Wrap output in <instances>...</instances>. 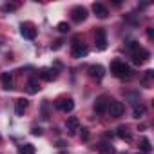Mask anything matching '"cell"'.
<instances>
[{
    "label": "cell",
    "instance_id": "obj_29",
    "mask_svg": "<svg viewBox=\"0 0 154 154\" xmlns=\"http://www.w3.org/2000/svg\"><path fill=\"white\" fill-rule=\"evenodd\" d=\"M147 36H149V38H154V31H152V29H150V27H149V29H147Z\"/></svg>",
    "mask_w": 154,
    "mask_h": 154
},
{
    "label": "cell",
    "instance_id": "obj_12",
    "mask_svg": "<svg viewBox=\"0 0 154 154\" xmlns=\"http://www.w3.org/2000/svg\"><path fill=\"white\" fill-rule=\"evenodd\" d=\"M65 127H67L69 134H74L76 131L80 129V122H78V118H76V116H69L67 122H65Z\"/></svg>",
    "mask_w": 154,
    "mask_h": 154
},
{
    "label": "cell",
    "instance_id": "obj_18",
    "mask_svg": "<svg viewBox=\"0 0 154 154\" xmlns=\"http://www.w3.org/2000/svg\"><path fill=\"white\" fill-rule=\"evenodd\" d=\"M118 138L131 141V132H129V129H127L125 125H120V127H118Z\"/></svg>",
    "mask_w": 154,
    "mask_h": 154
},
{
    "label": "cell",
    "instance_id": "obj_20",
    "mask_svg": "<svg viewBox=\"0 0 154 154\" xmlns=\"http://www.w3.org/2000/svg\"><path fill=\"white\" fill-rule=\"evenodd\" d=\"M140 149H141L143 152H150V141H149L147 138H141V140H140Z\"/></svg>",
    "mask_w": 154,
    "mask_h": 154
},
{
    "label": "cell",
    "instance_id": "obj_23",
    "mask_svg": "<svg viewBox=\"0 0 154 154\" xmlns=\"http://www.w3.org/2000/svg\"><path fill=\"white\" fill-rule=\"evenodd\" d=\"M56 29H58L60 33H67V31H69L71 27H69V24H67V22H60V24L56 26Z\"/></svg>",
    "mask_w": 154,
    "mask_h": 154
},
{
    "label": "cell",
    "instance_id": "obj_8",
    "mask_svg": "<svg viewBox=\"0 0 154 154\" xmlns=\"http://www.w3.org/2000/svg\"><path fill=\"white\" fill-rule=\"evenodd\" d=\"M56 109H60V111H63V112H71V111L74 109L72 98H60V100H56Z\"/></svg>",
    "mask_w": 154,
    "mask_h": 154
},
{
    "label": "cell",
    "instance_id": "obj_19",
    "mask_svg": "<svg viewBox=\"0 0 154 154\" xmlns=\"http://www.w3.org/2000/svg\"><path fill=\"white\" fill-rule=\"evenodd\" d=\"M38 89H40V87H38V82H36V80H29V82H27V93H29V94L38 93Z\"/></svg>",
    "mask_w": 154,
    "mask_h": 154
},
{
    "label": "cell",
    "instance_id": "obj_1",
    "mask_svg": "<svg viewBox=\"0 0 154 154\" xmlns=\"http://www.w3.org/2000/svg\"><path fill=\"white\" fill-rule=\"evenodd\" d=\"M111 72L116 76V78H131V74H132V71H131V67L125 63V62H120V60H114L112 63H111Z\"/></svg>",
    "mask_w": 154,
    "mask_h": 154
},
{
    "label": "cell",
    "instance_id": "obj_15",
    "mask_svg": "<svg viewBox=\"0 0 154 154\" xmlns=\"http://www.w3.org/2000/svg\"><path fill=\"white\" fill-rule=\"evenodd\" d=\"M27 105H29V102L26 100V98H18L17 100V103H15V112L20 116V114H24L26 112V109H27Z\"/></svg>",
    "mask_w": 154,
    "mask_h": 154
},
{
    "label": "cell",
    "instance_id": "obj_10",
    "mask_svg": "<svg viewBox=\"0 0 154 154\" xmlns=\"http://www.w3.org/2000/svg\"><path fill=\"white\" fill-rule=\"evenodd\" d=\"M71 15H72V20H74V22H84V20L87 18V11H85V8H82V6L72 8Z\"/></svg>",
    "mask_w": 154,
    "mask_h": 154
},
{
    "label": "cell",
    "instance_id": "obj_28",
    "mask_svg": "<svg viewBox=\"0 0 154 154\" xmlns=\"http://www.w3.org/2000/svg\"><path fill=\"white\" fill-rule=\"evenodd\" d=\"M33 134H35V136H40V134H42V129H40V127H35V129H33Z\"/></svg>",
    "mask_w": 154,
    "mask_h": 154
},
{
    "label": "cell",
    "instance_id": "obj_2",
    "mask_svg": "<svg viewBox=\"0 0 154 154\" xmlns=\"http://www.w3.org/2000/svg\"><path fill=\"white\" fill-rule=\"evenodd\" d=\"M107 112L112 116V118H120L123 112H125V105L118 100H111L109 105H107Z\"/></svg>",
    "mask_w": 154,
    "mask_h": 154
},
{
    "label": "cell",
    "instance_id": "obj_14",
    "mask_svg": "<svg viewBox=\"0 0 154 154\" xmlns=\"http://www.w3.org/2000/svg\"><path fill=\"white\" fill-rule=\"evenodd\" d=\"M93 11H94V15L98 17V18H105L109 13H107V8L103 6V4H100V2H96V4H93Z\"/></svg>",
    "mask_w": 154,
    "mask_h": 154
},
{
    "label": "cell",
    "instance_id": "obj_3",
    "mask_svg": "<svg viewBox=\"0 0 154 154\" xmlns=\"http://www.w3.org/2000/svg\"><path fill=\"white\" fill-rule=\"evenodd\" d=\"M87 53H89V49H87V45H85L84 42H80V40H74V42H72L71 54H72L74 58H82V56H85Z\"/></svg>",
    "mask_w": 154,
    "mask_h": 154
},
{
    "label": "cell",
    "instance_id": "obj_22",
    "mask_svg": "<svg viewBox=\"0 0 154 154\" xmlns=\"http://www.w3.org/2000/svg\"><path fill=\"white\" fill-rule=\"evenodd\" d=\"M127 49H129V51H132V53H136V51L140 49V44H138V42H134V40H131V42H127Z\"/></svg>",
    "mask_w": 154,
    "mask_h": 154
},
{
    "label": "cell",
    "instance_id": "obj_24",
    "mask_svg": "<svg viewBox=\"0 0 154 154\" xmlns=\"http://www.w3.org/2000/svg\"><path fill=\"white\" fill-rule=\"evenodd\" d=\"M143 112H145V107H143V105H136V107H134V118H140Z\"/></svg>",
    "mask_w": 154,
    "mask_h": 154
},
{
    "label": "cell",
    "instance_id": "obj_17",
    "mask_svg": "<svg viewBox=\"0 0 154 154\" xmlns=\"http://www.w3.org/2000/svg\"><path fill=\"white\" fill-rule=\"evenodd\" d=\"M35 152H36V149L31 143H26V145H20L18 147V154H35Z\"/></svg>",
    "mask_w": 154,
    "mask_h": 154
},
{
    "label": "cell",
    "instance_id": "obj_11",
    "mask_svg": "<svg viewBox=\"0 0 154 154\" xmlns=\"http://www.w3.org/2000/svg\"><path fill=\"white\" fill-rule=\"evenodd\" d=\"M107 105H109L107 96H100V98L94 102V112H96V114H103V112L107 111Z\"/></svg>",
    "mask_w": 154,
    "mask_h": 154
},
{
    "label": "cell",
    "instance_id": "obj_13",
    "mask_svg": "<svg viewBox=\"0 0 154 154\" xmlns=\"http://www.w3.org/2000/svg\"><path fill=\"white\" fill-rule=\"evenodd\" d=\"M0 82H2V87H4L6 91L13 89V78H11L9 72H2V74H0Z\"/></svg>",
    "mask_w": 154,
    "mask_h": 154
},
{
    "label": "cell",
    "instance_id": "obj_16",
    "mask_svg": "<svg viewBox=\"0 0 154 154\" xmlns=\"http://www.w3.org/2000/svg\"><path fill=\"white\" fill-rule=\"evenodd\" d=\"M98 152H100V154H114V147H112V143H109V141H102V143L98 145Z\"/></svg>",
    "mask_w": 154,
    "mask_h": 154
},
{
    "label": "cell",
    "instance_id": "obj_26",
    "mask_svg": "<svg viewBox=\"0 0 154 154\" xmlns=\"http://www.w3.org/2000/svg\"><path fill=\"white\" fill-rule=\"evenodd\" d=\"M62 44H63V40H56V42L51 45V49H54V51H56V49H60V47H62Z\"/></svg>",
    "mask_w": 154,
    "mask_h": 154
},
{
    "label": "cell",
    "instance_id": "obj_25",
    "mask_svg": "<svg viewBox=\"0 0 154 154\" xmlns=\"http://www.w3.org/2000/svg\"><path fill=\"white\" fill-rule=\"evenodd\" d=\"M15 9H17L15 4H6V6H2V11H6V13H8V11H15Z\"/></svg>",
    "mask_w": 154,
    "mask_h": 154
},
{
    "label": "cell",
    "instance_id": "obj_5",
    "mask_svg": "<svg viewBox=\"0 0 154 154\" xmlns=\"http://www.w3.org/2000/svg\"><path fill=\"white\" fill-rule=\"evenodd\" d=\"M94 38H96V47H98L100 51L107 49V35H105V29L98 27L96 33H94Z\"/></svg>",
    "mask_w": 154,
    "mask_h": 154
},
{
    "label": "cell",
    "instance_id": "obj_9",
    "mask_svg": "<svg viewBox=\"0 0 154 154\" xmlns=\"http://www.w3.org/2000/svg\"><path fill=\"white\" fill-rule=\"evenodd\" d=\"M149 56H150V53L147 51V49H138L136 53H132V62L136 63V65H140V63H143V62H147L149 60Z\"/></svg>",
    "mask_w": 154,
    "mask_h": 154
},
{
    "label": "cell",
    "instance_id": "obj_7",
    "mask_svg": "<svg viewBox=\"0 0 154 154\" xmlns=\"http://www.w3.org/2000/svg\"><path fill=\"white\" fill-rule=\"evenodd\" d=\"M38 76H40L42 80H45V82H53V80H56L58 72H56V69L44 67V69H40V71H38Z\"/></svg>",
    "mask_w": 154,
    "mask_h": 154
},
{
    "label": "cell",
    "instance_id": "obj_6",
    "mask_svg": "<svg viewBox=\"0 0 154 154\" xmlns=\"http://www.w3.org/2000/svg\"><path fill=\"white\" fill-rule=\"evenodd\" d=\"M87 71H89V76H91L93 80H96V82H100L103 76H105V69H103L102 65H98V63H96V65H89Z\"/></svg>",
    "mask_w": 154,
    "mask_h": 154
},
{
    "label": "cell",
    "instance_id": "obj_4",
    "mask_svg": "<svg viewBox=\"0 0 154 154\" xmlns=\"http://www.w3.org/2000/svg\"><path fill=\"white\" fill-rule=\"evenodd\" d=\"M20 35H22L24 38H27V40H33V38L36 36V27H35V24L24 22V24L20 26Z\"/></svg>",
    "mask_w": 154,
    "mask_h": 154
},
{
    "label": "cell",
    "instance_id": "obj_27",
    "mask_svg": "<svg viewBox=\"0 0 154 154\" xmlns=\"http://www.w3.org/2000/svg\"><path fill=\"white\" fill-rule=\"evenodd\" d=\"M82 140H84V141L89 140V132H87V129H82Z\"/></svg>",
    "mask_w": 154,
    "mask_h": 154
},
{
    "label": "cell",
    "instance_id": "obj_21",
    "mask_svg": "<svg viewBox=\"0 0 154 154\" xmlns=\"http://www.w3.org/2000/svg\"><path fill=\"white\" fill-rule=\"evenodd\" d=\"M152 76H154V71H145V74H143V78H141V84L143 85H149V82L152 80Z\"/></svg>",
    "mask_w": 154,
    "mask_h": 154
}]
</instances>
